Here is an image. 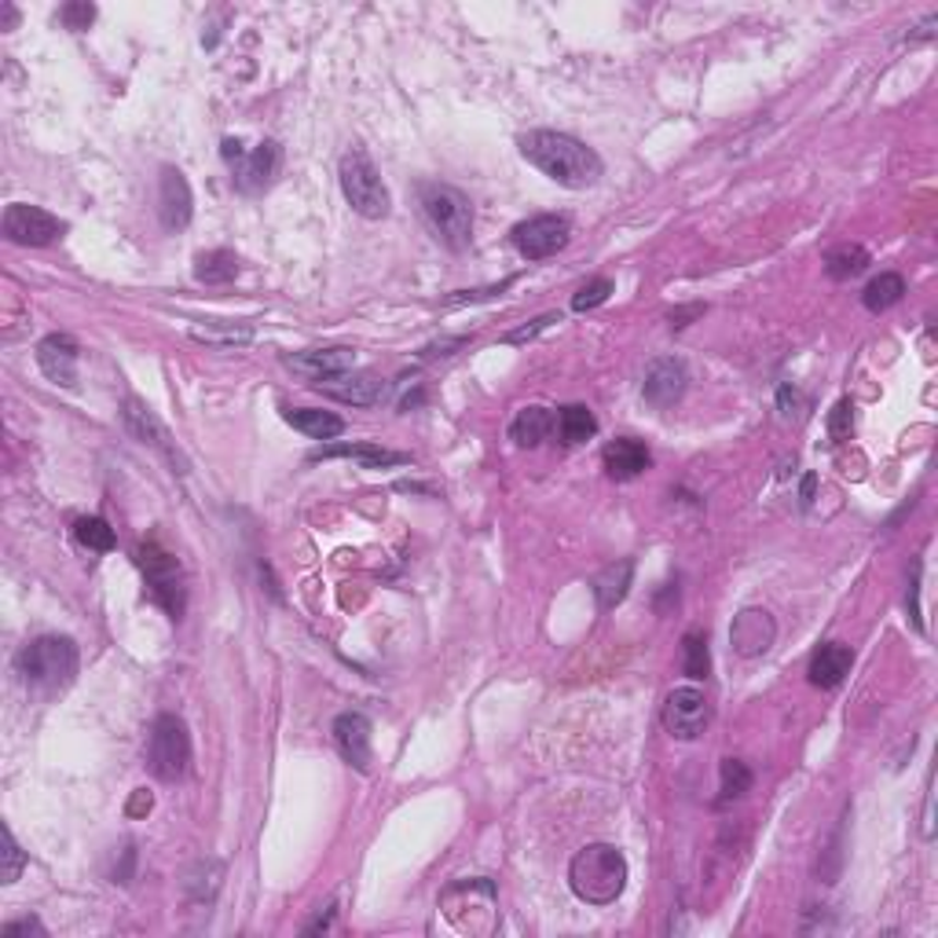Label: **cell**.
I'll return each mask as SVG.
<instances>
[{"label":"cell","instance_id":"41","mask_svg":"<svg viewBox=\"0 0 938 938\" xmlns=\"http://www.w3.org/2000/svg\"><path fill=\"white\" fill-rule=\"evenodd\" d=\"M19 935H45V927H40L37 916H26V921L4 924V938H19Z\"/></svg>","mask_w":938,"mask_h":938},{"label":"cell","instance_id":"42","mask_svg":"<svg viewBox=\"0 0 938 938\" xmlns=\"http://www.w3.org/2000/svg\"><path fill=\"white\" fill-rule=\"evenodd\" d=\"M132 865H137V847L129 843V847L121 851V865L114 869V883H129L132 880Z\"/></svg>","mask_w":938,"mask_h":938},{"label":"cell","instance_id":"24","mask_svg":"<svg viewBox=\"0 0 938 938\" xmlns=\"http://www.w3.org/2000/svg\"><path fill=\"white\" fill-rule=\"evenodd\" d=\"M283 419L294 425L297 433L312 436V441H333V436L345 433V419L333 411H319V408H286Z\"/></svg>","mask_w":938,"mask_h":938},{"label":"cell","instance_id":"8","mask_svg":"<svg viewBox=\"0 0 938 938\" xmlns=\"http://www.w3.org/2000/svg\"><path fill=\"white\" fill-rule=\"evenodd\" d=\"M121 419H125V430H129L132 436H137V441H140L143 447H151V452H159V455L165 458V462L173 466V473H187V458L180 455V447H176L173 433L165 430V422H162L159 414H154L151 408H148V403L137 400V396H129V400H125Z\"/></svg>","mask_w":938,"mask_h":938},{"label":"cell","instance_id":"37","mask_svg":"<svg viewBox=\"0 0 938 938\" xmlns=\"http://www.w3.org/2000/svg\"><path fill=\"white\" fill-rule=\"evenodd\" d=\"M851 433H854V408H851V400H840L829 414V436L836 444H843V441H851Z\"/></svg>","mask_w":938,"mask_h":938},{"label":"cell","instance_id":"46","mask_svg":"<svg viewBox=\"0 0 938 938\" xmlns=\"http://www.w3.org/2000/svg\"><path fill=\"white\" fill-rule=\"evenodd\" d=\"M701 312H704V305H690V308H679V312H671V327H675V330H682V327H685V319L701 316Z\"/></svg>","mask_w":938,"mask_h":938},{"label":"cell","instance_id":"35","mask_svg":"<svg viewBox=\"0 0 938 938\" xmlns=\"http://www.w3.org/2000/svg\"><path fill=\"white\" fill-rule=\"evenodd\" d=\"M612 290H617V286H612V279H590L587 286L576 290V297H572V308H576V312H590V308L606 305Z\"/></svg>","mask_w":938,"mask_h":938},{"label":"cell","instance_id":"31","mask_svg":"<svg viewBox=\"0 0 938 938\" xmlns=\"http://www.w3.org/2000/svg\"><path fill=\"white\" fill-rule=\"evenodd\" d=\"M682 671L690 682H704L712 675V653H707V638L701 631H690L682 638Z\"/></svg>","mask_w":938,"mask_h":938},{"label":"cell","instance_id":"44","mask_svg":"<svg viewBox=\"0 0 938 938\" xmlns=\"http://www.w3.org/2000/svg\"><path fill=\"white\" fill-rule=\"evenodd\" d=\"M935 26H938V15L931 12L924 19L921 26H916V34H910V45H921V40H931L935 37Z\"/></svg>","mask_w":938,"mask_h":938},{"label":"cell","instance_id":"14","mask_svg":"<svg viewBox=\"0 0 938 938\" xmlns=\"http://www.w3.org/2000/svg\"><path fill=\"white\" fill-rule=\"evenodd\" d=\"M195 213V198H191V184L180 169L165 165L162 169V184H159V216L165 232H184L191 224Z\"/></svg>","mask_w":938,"mask_h":938},{"label":"cell","instance_id":"15","mask_svg":"<svg viewBox=\"0 0 938 938\" xmlns=\"http://www.w3.org/2000/svg\"><path fill=\"white\" fill-rule=\"evenodd\" d=\"M279 165H283V151H279V143H272V140L257 143L254 151L243 154V159L232 165V169H235V187L243 195L265 191V187L279 176Z\"/></svg>","mask_w":938,"mask_h":938},{"label":"cell","instance_id":"29","mask_svg":"<svg viewBox=\"0 0 938 938\" xmlns=\"http://www.w3.org/2000/svg\"><path fill=\"white\" fill-rule=\"evenodd\" d=\"M558 433H561V444H583L598 433V419H594L590 408H583V403H568V408H561L558 414Z\"/></svg>","mask_w":938,"mask_h":938},{"label":"cell","instance_id":"13","mask_svg":"<svg viewBox=\"0 0 938 938\" xmlns=\"http://www.w3.org/2000/svg\"><path fill=\"white\" fill-rule=\"evenodd\" d=\"M333 748L345 759L349 766H356L360 774H367L371 766V718L360 712H341L330 726Z\"/></svg>","mask_w":938,"mask_h":938},{"label":"cell","instance_id":"19","mask_svg":"<svg viewBox=\"0 0 938 938\" xmlns=\"http://www.w3.org/2000/svg\"><path fill=\"white\" fill-rule=\"evenodd\" d=\"M323 458H352V462H360L363 469H389V466L411 462V455L389 452V447H378V444H327V447H316V452L308 455V462H323Z\"/></svg>","mask_w":938,"mask_h":938},{"label":"cell","instance_id":"23","mask_svg":"<svg viewBox=\"0 0 938 938\" xmlns=\"http://www.w3.org/2000/svg\"><path fill=\"white\" fill-rule=\"evenodd\" d=\"M631 579H634V558H623L617 565L601 568L598 579H594V598H598V609L609 612L617 609L631 590Z\"/></svg>","mask_w":938,"mask_h":938},{"label":"cell","instance_id":"7","mask_svg":"<svg viewBox=\"0 0 938 938\" xmlns=\"http://www.w3.org/2000/svg\"><path fill=\"white\" fill-rule=\"evenodd\" d=\"M137 561H140V568H143V576H148L151 598L159 601V606L169 612L173 620H180V617H184V601H187V598H184L180 561H176L162 543H154V539L140 543Z\"/></svg>","mask_w":938,"mask_h":938},{"label":"cell","instance_id":"2","mask_svg":"<svg viewBox=\"0 0 938 938\" xmlns=\"http://www.w3.org/2000/svg\"><path fill=\"white\" fill-rule=\"evenodd\" d=\"M568 888L587 905H612L628 888V858L612 843H587L568 865Z\"/></svg>","mask_w":938,"mask_h":938},{"label":"cell","instance_id":"3","mask_svg":"<svg viewBox=\"0 0 938 938\" xmlns=\"http://www.w3.org/2000/svg\"><path fill=\"white\" fill-rule=\"evenodd\" d=\"M419 206H422V216H425V224H430V232L441 238L452 254H462L469 246V238H473V202L452 184L422 180Z\"/></svg>","mask_w":938,"mask_h":938},{"label":"cell","instance_id":"20","mask_svg":"<svg viewBox=\"0 0 938 938\" xmlns=\"http://www.w3.org/2000/svg\"><path fill=\"white\" fill-rule=\"evenodd\" d=\"M323 392L333 396V400L341 403H356V408H374V403H382L385 396H389V382L374 378V374H341V378H333L327 385H319Z\"/></svg>","mask_w":938,"mask_h":938},{"label":"cell","instance_id":"25","mask_svg":"<svg viewBox=\"0 0 938 938\" xmlns=\"http://www.w3.org/2000/svg\"><path fill=\"white\" fill-rule=\"evenodd\" d=\"M554 425H558V419L550 414V408L531 403V408L517 411L514 425H509V441H514L517 447H539L550 433H554Z\"/></svg>","mask_w":938,"mask_h":938},{"label":"cell","instance_id":"47","mask_svg":"<svg viewBox=\"0 0 938 938\" xmlns=\"http://www.w3.org/2000/svg\"><path fill=\"white\" fill-rule=\"evenodd\" d=\"M19 23V12L12 4H0V30H12Z\"/></svg>","mask_w":938,"mask_h":938},{"label":"cell","instance_id":"17","mask_svg":"<svg viewBox=\"0 0 938 938\" xmlns=\"http://www.w3.org/2000/svg\"><path fill=\"white\" fill-rule=\"evenodd\" d=\"M685 385H690V374H685V363L682 360H656L649 371H645V382H642V392L653 408H675L682 400Z\"/></svg>","mask_w":938,"mask_h":938},{"label":"cell","instance_id":"16","mask_svg":"<svg viewBox=\"0 0 938 938\" xmlns=\"http://www.w3.org/2000/svg\"><path fill=\"white\" fill-rule=\"evenodd\" d=\"M290 371L305 374L312 382H333L341 374H349L356 367V352L345 349V345H333V349H308V352H294V356L283 360Z\"/></svg>","mask_w":938,"mask_h":938},{"label":"cell","instance_id":"27","mask_svg":"<svg viewBox=\"0 0 938 938\" xmlns=\"http://www.w3.org/2000/svg\"><path fill=\"white\" fill-rule=\"evenodd\" d=\"M865 268H869V249L865 246L843 243V246L825 254V272H829V279H836V283H847V279L861 275Z\"/></svg>","mask_w":938,"mask_h":938},{"label":"cell","instance_id":"36","mask_svg":"<svg viewBox=\"0 0 938 938\" xmlns=\"http://www.w3.org/2000/svg\"><path fill=\"white\" fill-rule=\"evenodd\" d=\"M554 323H561V316H558V312H547V316H539V319L525 323V327L503 333V345H525V341L539 338V333H543L547 327H554Z\"/></svg>","mask_w":938,"mask_h":938},{"label":"cell","instance_id":"21","mask_svg":"<svg viewBox=\"0 0 938 938\" xmlns=\"http://www.w3.org/2000/svg\"><path fill=\"white\" fill-rule=\"evenodd\" d=\"M851 664H854L851 645L829 642V645H821L814 656H810V671L807 675H810V682H814L818 690H836V685L851 675Z\"/></svg>","mask_w":938,"mask_h":938},{"label":"cell","instance_id":"34","mask_svg":"<svg viewBox=\"0 0 938 938\" xmlns=\"http://www.w3.org/2000/svg\"><path fill=\"white\" fill-rule=\"evenodd\" d=\"M0 843H4V851H0V854H4V872H0V883H15L19 877H23V869H26V854L15 843L12 825H0Z\"/></svg>","mask_w":938,"mask_h":938},{"label":"cell","instance_id":"26","mask_svg":"<svg viewBox=\"0 0 938 938\" xmlns=\"http://www.w3.org/2000/svg\"><path fill=\"white\" fill-rule=\"evenodd\" d=\"M238 275V257L227 254V249H210V254H198L195 257V279L206 286H224V283H235Z\"/></svg>","mask_w":938,"mask_h":938},{"label":"cell","instance_id":"30","mask_svg":"<svg viewBox=\"0 0 938 938\" xmlns=\"http://www.w3.org/2000/svg\"><path fill=\"white\" fill-rule=\"evenodd\" d=\"M195 341H206V345L216 349H235V345H249L254 341V327H235V323H206V327H191Z\"/></svg>","mask_w":938,"mask_h":938},{"label":"cell","instance_id":"32","mask_svg":"<svg viewBox=\"0 0 938 938\" xmlns=\"http://www.w3.org/2000/svg\"><path fill=\"white\" fill-rule=\"evenodd\" d=\"M74 536H78L81 547L96 550V554H107V550H114V528L103 517H81L74 525Z\"/></svg>","mask_w":938,"mask_h":938},{"label":"cell","instance_id":"28","mask_svg":"<svg viewBox=\"0 0 938 938\" xmlns=\"http://www.w3.org/2000/svg\"><path fill=\"white\" fill-rule=\"evenodd\" d=\"M902 294H905V279L899 272H880L869 286L861 290V305L869 312H888V308L899 305Z\"/></svg>","mask_w":938,"mask_h":938},{"label":"cell","instance_id":"5","mask_svg":"<svg viewBox=\"0 0 938 938\" xmlns=\"http://www.w3.org/2000/svg\"><path fill=\"white\" fill-rule=\"evenodd\" d=\"M338 180H341V191H345V202L360 216H367V221H382V216H389V206H392L389 187H385L378 165L371 162V154L363 148H352V151L341 154Z\"/></svg>","mask_w":938,"mask_h":938},{"label":"cell","instance_id":"6","mask_svg":"<svg viewBox=\"0 0 938 938\" xmlns=\"http://www.w3.org/2000/svg\"><path fill=\"white\" fill-rule=\"evenodd\" d=\"M148 766L159 781H180L191 770V734H187L184 718L176 715L154 718L148 741Z\"/></svg>","mask_w":938,"mask_h":938},{"label":"cell","instance_id":"22","mask_svg":"<svg viewBox=\"0 0 938 938\" xmlns=\"http://www.w3.org/2000/svg\"><path fill=\"white\" fill-rule=\"evenodd\" d=\"M601 458H606V469H609L612 481H634V477H642L645 469L653 466L649 447H645L642 441H631V436H620V441H612Z\"/></svg>","mask_w":938,"mask_h":938},{"label":"cell","instance_id":"39","mask_svg":"<svg viewBox=\"0 0 938 938\" xmlns=\"http://www.w3.org/2000/svg\"><path fill=\"white\" fill-rule=\"evenodd\" d=\"M921 572H924V565L916 561V565H913V579H910V598H905V609H910V620H913L916 631H924V617H921Z\"/></svg>","mask_w":938,"mask_h":938},{"label":"cell","instance_id":"1","mask_svg":"<svg viewBox=\"0 0 938 938\" xmlns=\"http://www.w3.org/2000/svg\"><path fill=\"white\" fill-rule=\"evenodd\" d=\"M517 148L528 159V165H536L543 176L558 180L561 187H572V191L594 187L601 180V173H606L598 151L587 148V143L576 137H568V132L531 129L517 140Z\"/></svg>","mask_w":938,"mask_h":938},{"label":"cell","instance_id":"9","mask_svg":"<svg viewBox=\"0 0 938 938\" xmlns=\"http://www.w3.org/2000/svg\"><path fill=\"white\" fill-rule=\"evenodd\" d=\"M568 235H572L568 216H558V213L528 216V221H520L514 232H509V238H514V246H517V254L525 260L554 257L558 249L568 246Z\"/></svg>","mask_w":938,"mask_h":938},{"label":"cell","instance_id":"33","mask_svg":"<svg viewBox=\"0 0 938 938\" xmlns=\"http://www.w3.org/2000/svg\"><path fill=\"white\" fill-rule=\"evenodd\" d=\"M752 788V770H748L741 759H726L723 763V796H718V802H729V799H741L744 792Z\"/></svg>","mask_w":938,"mask_h":938},{"label":"cell","instance_id":"12","mask_svg":"<svg viewBox=\"0 0 938 938\" xmlns=\"http://www.w3.org/2000/svg\"><path fill=\"white\" fill-rule=\"evenodd\" d=\"M777 638V623L766 609H741L729 623V645H734L737 656L752 660V656H763Z\"/></svg>","mask_w":938,"mask_h":938},{"label":"cell","instance_id":"4","mask_svg":"<svg viewBox=\"0 0 938 938\" xmlns=\"http://www.w3.org/2000/svg\"><path fill=\"white\" fill-rule=\"evenodd\" d=\"M15 664L30 690L56 693L78 675V645L70 638H59V634H45V638L30 642Z\"/></svg>","mask_w":938,"mask_h":938},{"label":"cell","instance_id":"43","mask_svg":"<svg viewBox=\"0 0 938 938\" xmlns=\"http://www.w3.org/2000/svg\"><path fill=\"white\" fill-rule=\"evenodd\" d=\"M151 807H154V796L148 788H137L132 792V799H129V818H140V814H151Z\"/></svg>","mask_w":938,"mask_h":938},{"label":"cell","instance_id":"38","mask_svg":"<svg viewBox=\"0 0 938 938\" xmlns=\"http://www.w3.org/2000/svg\"><path fill=\"white\" fill-rule=\"evenodd\" d=\"M59 19H62V26H67V30L81 34V30L92 26V19H96V8H92L89 0H74V4H62Z\"/></svg>","mask_w":938,"mask_h":938},{"label":"cell","instance_id":"11","mask_svg":"<svg viewBox=\"0 0 938 938\" xmlns=\"http://www.w3.org/2000/svg\"><path fill=\"white\" fill-rule=\"evenodd\" d=\"M707 718H712V704H707V696L696 685H682V690L667 696L664 729L671 737H679V741H696L704 734Z\"/></svg>","mask_w":938,"mask_h":938},{"label":"cell","instance_id":"10","mask_svg":"<svg viewBox=\"0 0 938 938\" xmlns=\"http://www.w3.org/2000/svg\"><path fill=\"white\" fill-rule=\"evenodd\" d=\"M62 232H67V224L40 206L15 202L4 210V238L15 246H51L56 238H62Z\"/></svg>","mask_w":938,"mask_h":938},{"label":"cell","instance_id":"45","mask_svg":"<svg viewBox=\"0 0 938 938\" xmlns=\"http://www.w3.org/2000/svg\"><path fill=\"white\" fill-rule=\"evenodd\" d=\"M814 492H818V477L807 473V477H802V484H799V503L810 506V503H814Z\"/></svg>","mask_w":938,"mask_h":938},{"label":"cell","instance_id":"40","mask_svg":"<svg viewBox=\"0 0 938 938\" xmlns=\"http://www.w3.org/2000/svg\"><path fill=\"white\" fill-rule=\"evenodd\" d=\"M514 286V279H503L499 286H488V290H458L455 297H447V305H473V301H488L495 294H503V290Z\"/></svg>","mask_w":938,"mask_h":938},{"label":"cell","instance_id":"18","mask_svg":"<svg viewBox=\"0 0 938 938\" xmlns=\"http://www.w3.org/2000/svg\"><path fill=\"white\" fill-rule=\"evenodd\" d=\"M78 341L70 333H48L37 345V367L45 371V378L56 385H74L78 382Z\"/></svg>","mask_w":938,"mask_h":938}]
</instances>
